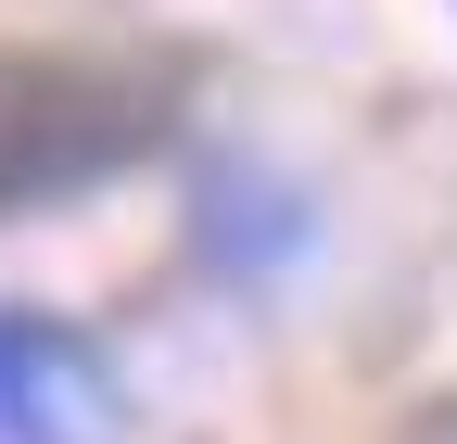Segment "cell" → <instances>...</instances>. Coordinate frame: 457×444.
Masks as SVG:
<instances>
[{"mask_svg": "<svg viewBox=\"0 0 457 444\" xmlns=\"http://www.w3.org/2000/svg\"><path fill=\"white\" fill-rule=\"evenodd\" d=\"M165 140V77L89 51H0V216L77 203Z\"/></svg>", "mask_w": 457, "mask_h": 444, "instance_id": "obj_1", "label": "cell"}, {"mask_svg": "<svg viewBox=\"0 0 457 444\" xmlns=\"http://www.w3.org/2000/svg\"><path fill=\"white\" fill-rule=\"evenodd\" d=\"M102 368L77 330H51L26 305H0V444H89L102 432Z\"/></svg>", "mask_w": 457, "mask_h": 444, "instance_id": "obj_2", "label": "cell"}]
</instances>
